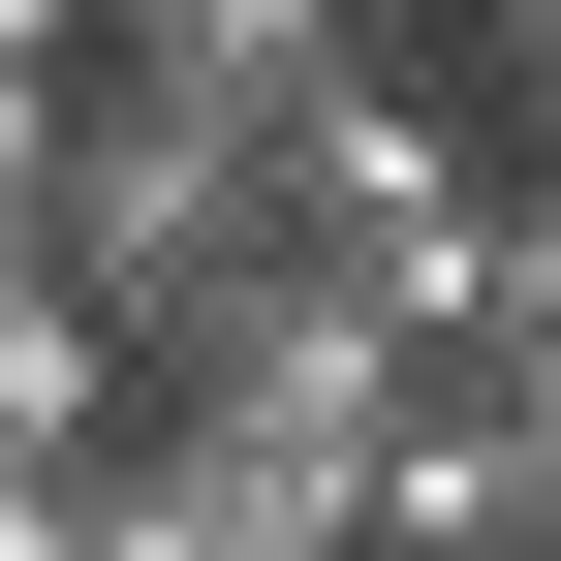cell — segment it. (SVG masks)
Returning a JSON list of instances; mask_svg holds the SVG:
<instances>
[{
    "label": "cell",
    "mask_w": 561,
    "mask_h": 561,
    "mask_svg": "<svg viewBox=\"0 0 561 561\" xmlns=\"http://www.w3.org/2000/svg\"><path fill=\"white\" fill-rule=\"evenodd\" d=\"M32 250L94 280V312H187V280L250 250V125L157 94V62H62V157H32Z\"/></svg>",
    "instance_id": "obj_1"
},
{
    "label": "cell",
    "mask_w": 561,
    "mask_h": 561,
    "mask_svg": "<svg viewBox=\"0 0 561 561\" xmlns=\"http://www.w3.org/2000/svg\"><path fill=\"white\" fill-rule=\"evenodd\" d=\"M94 437H125V312L62 250H0V468H94Z\"/></svg>",
    "instance_id": "obj_2"
},
{
    "label": "cell",
    "mask_w": 561,
    "mask_h": 561,
    "mask_svg": "<svg viewBox=\"0 0 561 561\" xmlns=\"http://www.w3.org/2000/svg\"><path fill=\"white\" fill-rule=\"evenodd\" d=\"M468 561H561V437H500V530H468Z\"/></svg>",
    "instance_id": "obj_3"
},
{
    "label": "cell",
    "mask_w": 561,
    "mask_h": 561,
    "mask_svg": "<svg viewBox=\"0 0 561 561\" xmlns=\"http://www.w3.org/2000/svg\"><path fill=\"white\" fill-rule=\"evenodd\" d=\"M0 62H94V0H0Z\"/></svg>",
    "instance_id": "obj_4"
},
{
    "label": "cell",
    "mask_w": 561,
    "mask_h": 561,
    "mask_svg": "<svg viewBox=\"0 0 561 561\" xmlns=\"http://www.w3.org/2000/svg\"><path fill=\"white\" fill-rule=\"evenodd\" d=\"M0 561H62V468H0Z\"/></svg>",
    "instance_id": "obj_5"
}]
</instances>
